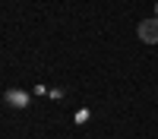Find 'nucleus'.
Returning <instances> with one entry per match:
<instances>
[{
  "label": "nucleus",
  "mask_w": 158,
  "mask_h": 139,
  "mask_svg": "<svg viewBox=\"0 0 158 139\" xmlns=\"http://www.w3.org/2000/svg\"><path fill=\"white\" fill-rule=\"evenodd\" d=\"M155 19H158V0H155Z\"/></svg>",
  "instance_id": "nucleus-2"
},
{
  "label": "nucleus",
  "mask_w": 158,
  "mask_h": 139,
  "mask_svg": "<svg viewBox=\"0 0 158 139\" xmlns=\"http://www.w3.org/2000/svg\"><path fill=\"white\" fill-rule=\"evenodd\" d=\"M136 35H139V41H146V44H158V19H142L136 25Z\"/></svg>",
  "instance_id": "nucleus-1"
}]
</instances>
